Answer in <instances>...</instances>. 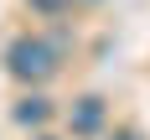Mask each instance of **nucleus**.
<instances>
[{"mask_svg": "<svg viewBox=\"0 0 150 140\" xmlns=\"http://www.w3.org/2000/svg\"><path fill=\"white\" fill-rule=\"evenodd\" d=\"M5 68H11L21 83H47V78L57 73V47L47 42V36H21V42H11V52H5Z\"/></svg>", "mask_w": 150, "mask_h": 140, "instance_id": "f257e3e1", "label": "nucleus"}, {"mask_svg": "<svg viewBox=\"0 0 150 140\" xmlns=\"http://www.w3.org/2000/svg\"><path fill=\"white\" fill-rule=\"evenodd\" d=\"M98 124H104V99H78L73 104V130L78 135H93Z\"/></svg>", "mask_w": 150, "mask_h": 140, "instance_id": "f03ea898", "label": "nucleus"}, {"mask_svg": "<svg viewBox=\"0 0 150 140\" xmlns=\"http://www.w3.org/2000/svg\"><path fill=\"white\" fill-rule=\"evenodd\" d=\"M47 114H52L47 99H21V104H16V119H21V124H42Z\"/></svg>", "mask_w": 150, "mask_h": 140, "instance_id": "7ed1b4c3", "label": "nucleus"}, {"mask_svg": "<svg viewBox=\"0 0 150 140\" xmlns=\"http://www.w3.org/2000/svg\"><path fill=\"white\" fill-rule=\"evenodd\" d=\"M31 5H36V11H62L67 0H31Z\"/></svg>", "mask_w": 150, "mask_h": 140, "instance_id": "20e7f679", "label": "nucleus"}, {"mask_svg": "<svg viewBox=\"0 0 150 140\" xmlns=\"http://www.w3.org/2000/svg\"><path fill=\"white\" fill-rule=\"evenodd\" d=\"M119 140H135V135H119Z\"/></svg>", "mask_w": 150, "mask_h": 140, "instance_id": "39448f33", "label": "nucleus"}]
</instances>
